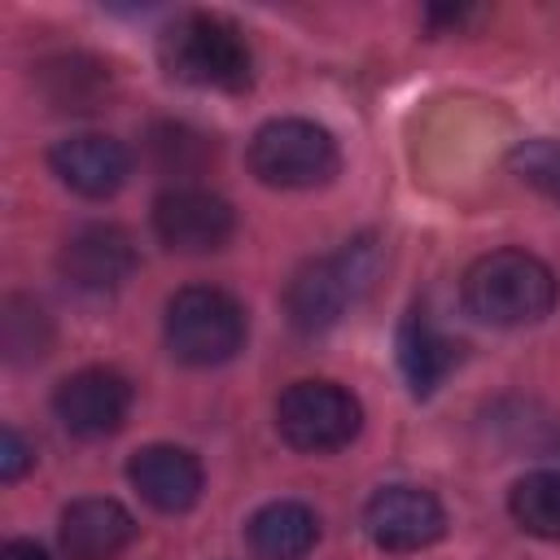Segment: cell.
Listing matches in <instances>:
<instances>
[{"instance_id": "1", "label": "cell", "mask_w": 560, "mask_h": 560, "mask_svg": "<svg viewBox=\"0 0 560 560\" xmlns=\"http://www.w3.org/2000/svg\"><path fill=\"white\" fill-rule=\"evenodd\" d=\"M162 70L188 88L245 92L254 83V52L236 22L223 13H184L158 35Z\"/></svg>"}, {"instance_id": "2", "label": "cell", "mask_w": 560, "mask_h": 560, "mask_svg": "<svg viewBox=\"0 0 560 560\" xmlns=\"http://www.w3.org/2000/svg\"><path fill=\"white\" fill-rule=\"evenodd\" d=\"M464 306L490 328H529L556 306V276L529 249H490L464 271Z\"/></svg>"}, {"instance_id": "3", "label": "cell", "mask_w": 560, "mask_h": 560, "mask_svg": "<svg viewBox=\"0 0 560 560\" xmlns=\"http://www.w3.org/2000/svg\"><path fill=\"white\" fill-rule=\"evenodd\" d=\"M162 332L179 363L214 368L245 346V306L214 284H188L166 302Z\"/></svg>"}, {"instance_id": "4", "label": "cell", "mask_w": 560, "mask_h": 560, "mask_svg": "<svg viewBox=\"0 0 560 560\" xmlns=\"http://www.w3.org/2000/svg\"><path fill=\"white\" fill-rule=\"evenodd\" d=\"M341 166L337 140L311 118H271L249 140V171L267 188H315Z\"/></svg>"}, {"instance_id": "5", "label": "cell", "mask_w": 560, "mask_h": 560, "mask_svg": "<svg viewBox=\"0 0 560 560\" xmlns=\"http://www.w3.org/2000/svg\"><path fill=\"white\" fill-rule=\"evenodd\" d=\"M372 276V245L368 241H350L341 254H328V258H315L306 262L289 289H284V311H289V324L306 337L332 328L346 306L359 298V289L368 284Z\"/></svg>"}, {"instance_id": "6", "label": "cell", "mask_w": 560, "mask_h": 560, "mask_svg": "<svg viewBox=\"0 0 560 560\" xmlns=\"http://www.w3.org/2000/svg\"><path fill=\"white\" fill-rule=\"evenodd\" d=\"M363 424L359 398L337 381H293L276 398V429L293 451H337Z\"/></svg>"}, {"instance_id": "7", "label": "cell", "mask_w": 560, "mask_h": 560, "mask_svg": "<svg viewBox=\"0 0 560 560\" xmlns=\"http://www.w3.org/2000/svg\"><path fill=\"white\" fill-rule=\"evenodd\" d=\"M52 411L74 438H88V442L109 438L122 429V420L131 411V385L114 368H83L57 385Z\"/></svg>"}, {"instance_id": "8", "label": "cell", "mask_w": 560, "mask_h": 560, "mask_svg": "<svg viewBox=\"0 0 560 560\" xmlns=\"http://www.w3.org/2000/svg\"><path fill=\"white\" fill-rule=\"evenodd\" d=\"M236 214L223 197L206 188H166L153 201V232L175 254H210L228 245Z\"/></svg>"}, {"instance_id": "9", "label": "cell", "mask_w": 560, "mask_h": 560, "mask_svg": "<svg viewBox=\"0 0 560 560\" xmlns=\"http://www.w3.org/2000/svg\"><path fill=\"white\" fill-rule=\"evenodd\" d=\"M363 529L381 551H420L446 534V512L420 486H385L368 499Z\"/></svg>"}, {"instance_id": "10", "label": "cell", "mask_w": 560, "mask_h": 560, "mask_svg": "<svg viewBox=\"0 0 560 560\" xmlns=\"http://www.w3.org/2000/svg\"><path fill=\"white\" fill-rule=\"evenodd\" d=\"M136 245L114 223H88L61 245V276L83 293H114L136 271Z\"/></svg>"}, {"instance_id": "11", "label": "cell", "mask_w": 560, "mask_h": 560, "mask_svg": "<svg viewBox=\"0 0 560 560\" xmlns=\"http://www.w3.org/2000/svg\"><path fill=\"white\" fill-rule=\"evenodd\" d=\"M48 166L52 175L79 192V197H114L127 175H131V158L127 149L114 140V136H101V131H83V136H66L48 149Z\"/></svg>"}, {"instance_id": "12", "label": "cell", "mask_w": 560, "mask_h": 560, "mask_svg": "<svg viewBox=\"0 0 560 560\" xmlns=\"http://www.w3.org/2000/svg\"><path fill=\"white\" fill-rule=\"evenodd\" d=\"M127 477L140 490V499L158 512H188L201 499V486H206L201 459L184 446H171V442L140 446L127 459Z\"/></svg>"}, {"instance_id": "13", "label": "cell", "mask_w": 560, "mask_h": 560, "mask_svg": "<svg viewBox=\"0 0 560 560\" xmlns=\"http://www.w3.org/2000/svg\"><path fill=\"white\" fill-rule=\"evenodd\" d=\"M61 551L70 560H114L131 538L136 521L114 499H74L61 512Z\"/></svg>"}, {"instance_id": "14", "label": "cell", "mask_w": 560, "mask_h": 560, "mask_svg": "<svg viewBox=\"0 0 560 560\" xmlns=\"http://www.w3.org/2000/svg\"><path fill=\"white\" fill-rule=\"evenodd\" d=\"M464 346L455 337H446L424 306H411L402 328H398V363H402V376L411 385L416 398H429L459 363Z\"/></svg>"}, {"instance_id": "15", "label": "cell", "mask_w": 560, "mask_h": 560, "mask_svg": "<svg viewBox=\"0 0 560 560\" xmlns=\"http://www.w3.org/2000/svg\"><path fill=\"white\" fill-rule=\"evenodd\" d=\"M245 534L262 560H302L319 542V516L298 499H276L249 516Z\"/></svg>"}, {"instance_id": "16", "label": "cell", "mask_w": 560, "mask_h": 560, "mask_svg": "<svg viewBox=\"0 0 560 560\" xmlns=\"http://www.w3.org/2000/svg\"><path fill=\"white\" fill-rule=\"evenodd\" d=\"M39 88L48 96L52 109H74V114H88L105 101L109 92V70L83 52H66V57H52L39 66Z\"/></svg>"}, {"instance_id": "17", "label": "cell", "mask_w": 560, "mask_h": 560, "mask_svg": "<svg viewBox=\"0 0 560 560\" xmlns=\"http://www.w3.org/2000/svg\"><path fill=\"white\" fill-rule=\"evenodd\" d=\"M508 512L525 534L560 542V468L525 472L508 494Z\"/></svg>"}, {"instance_id": "18", "label": "cell", "mask_w": 560, "mask_h": 560, "mask_svg": "<svg viewBox=\"0 0 560 560\" xmlns=\"http://www.w3.org/2000/svg\"><path fill=\"white\" fill-rule=\"evenodd\" d=\"M153 162H158V171H166V175H197L201 171V162H206V136H197V131H188V127H175V122H162V127H153Z\"/></svg>"}, {"instance_id": "19", "label": "cell", "mask_w": 560, "mask_h": 560, "mask_svg": "<svg viewBox=\"0 0 560 560\" xmlns=\"http://www.w3.org/2000/svg\"><path fill=\"white\" fill-rule=\"evenodd\" d=\"M508 162L529 188L560 206V140H521Z\"/></svg>"}, {"instance_id": "20", "label": "cell", "mask_w": 560, "mask_h": 560, "mask_svg": "<svg viewBox=\"0 0 560 560\" xmlns=\"http://www.w3.org/2000/svg\"><path fill=\"white\" fill-rule=\"evenodd\" d=\"M48 346V319L35 302L13 298L4 306V350L9 359H39Z\"/></svg>"}, {"instance_id": "21", "label": "cell", "mask_w": 560, "mask_h": 560, "mask_svg": "<svg viewBox=\"0 0 560 560\" xmlns=\"http://www.w3.org/2000/svg\"><path fill=\"white\" fill-rule=\"evenodd\" d=\"M35 464V451L26 446V438L18 429H0V481H18L26 468Z\"/></svg>"}, {"instance_id": "22", "label": "cell", "mask_w": 560, "mask_h": 560, "mask_svg": "<svg viewBox=\"0 0 560 560\" xmlns=\"http://www.w3.org/2000/svg\"><path fill=\"white\" fill-rule=\"evenodd\" d=\"M0 560H48V551L31 538H13V542L0 547Z\"/></svg>"}]
</instances>
